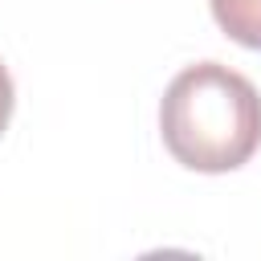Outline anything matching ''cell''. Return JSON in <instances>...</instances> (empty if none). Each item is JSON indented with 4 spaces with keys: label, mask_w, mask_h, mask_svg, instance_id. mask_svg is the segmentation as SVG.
Instances as JSON below:
<instances>
[{
    "label": "cell",
    "mask_w": 261,
    "mask_h": 261,
    "mask_svg": "<svg viewBox=\"0 0 261 261\" xmlns=\"http://www.w3.org/2000/svg\"><path fill=\"white\" fill-rule=\"evenodd\" d=\"M159 135L188 171H237L261 147V94L245 73L220 61H196L163 90Z\"/></svg>",
    "instance_id": "cell-1"
},
{
    "label": "cell",
    "mask_w": 261,
    "mask_h": 261,
    "mask_svg": "<svg viewBox=\"0 0 261 261\" xmlns=\"http://www.w3.org/2000/svg\"><path fill=\"white\" fill-rule=\"evenodd\" d=\"M212 16L245 49H261V0H212Z\"/></svg>",
    "instance_id": "cell-2"
},
{
    "label": "cell",
    "mask_w": 261,
    "mask_h": 261,
    "mask_svg": "<svg viewBox=\"0 0 261 261\" xmlns=\"http://www.w3.org/2000/svg\"><path fill=\"white\" fill-rule=\"evenodd\" d=\"M12 106H16V86H12V73H8V65L0 61V135L8 130Z\"/></svg>",
    "instance_id": "cell-3"
}]
</instances>
